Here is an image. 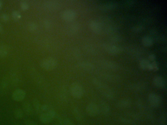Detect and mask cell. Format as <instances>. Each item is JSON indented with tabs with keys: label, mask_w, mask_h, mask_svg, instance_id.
<instances>
[{
	"label": "cell",
	"mask_w": 167,
	"mask_h": 125,
	"mask_svg": "<svg viewBox=\"0 0 167 125\" xmlns=\"http://www.w3.org/2000/svg\"><path fill=\"white\" fill-rule=\"evenodd\" d=\"M143 85L140 84H136L133 85L132 87L134 90H136V91H140L141 90H142L143 88Z\"/></svg>",
	"instance_id": "36"
},
{
	"label": "cell",
	"mask_w": 167,
	"mask_h": 125,
	"mask_svg": "<svg viewBox=\"0 0 167 125\" xmlns=\"http://www.w3.org/2000/svg\"><path fill=\"white\" fill-rule=\"evenodd\" d=\"M153 83L157 88H163L165 86V81L161 76H155L153 79Z\"/></svg>",
	"instance_id": "16"
},
{
	"label": "cell",
	"mask_w": 167,
	"mask_h": 125,
	"mask_svg": "<svg viewBox=\"0 0 167 125\" xmlns=\"http://www.w3.org/2000/svg\"><path fill=\"white\" fill-rule=\"evenodd\" d=\"M117 30V27L116 25H110L106 27L105 28V32L107 34H114V33Z\"/></svg>",
	"instance_id": "22"
},
{
	"label": "cell",
	"mask_w": 167,
	"mask_h": 125,
	"mask_svg": "<svg viewBox=\"0 0 167 125\" xmlns=\"http://www.w3.org/2000/svg\"><path fill=\"white\" fill-rule=\"evenodd\" d=\"M44 25L45 28H46V29H49L50 27H51V22L50 21L48 20H46L44 21Z\"/></svg>",
	"instance_id": "39"
},
{
	"label": "cell",
	"mask_w": 167,
	"mask_h": 125,
	"mask_svg": "<svg viewBox=\"0 0 167 125\" xmlns=\"http://www.w3.org/2000/svg\"><path fill=\"white\" fill-rule=\"evenodd\" d=\"M2 5H3V3H2V1H0V9H2Z\"/></svg>",
	"instance_id": "44"
},
{
	"label": "cell",
	"mask_w": 167,
	"mask_h": 125,
	"mask_svg": "<svg viewBox=\"0 0 167 125\" xmlns=\"http://www.w3.org/2000/svg\"><path fill=\"white\" fill-rule=\"evenodd\" d=\"M23 108L24 110V112L27 114H32L34 112V110L32 108V105L30 104L27 103V102H25L23 105Z\"/></svg>",
	"instance_id": "20"
},
{
	"label": "cell",
	"mask_w": 167,
	"mask_h": 125,
	"mask_svg": "<svg viewBox=\"0 0 167 125\" xmlns=\"http://www.w3.org/2000/svg\"><path fill=\"white\" fill-rule=\"evenodd\" d=\"M150 62L148 60L143 59L140 61L139 66L141 68L143 69H147L149 68Z\"/></svg>",
	"instance_id": "23"
},
{
	"label": "cell",
	"mask_w": 167,
	"mask_h": 125,
	"mask_svg": "<svg viewBox=\"0 0 167 125\" xmlns=\"http://www.w3.org/2000/svg\"><path fill=\"white\" fill-rule=\"evenodd\" d=\"M160 123L161 125H166V117L164 116L161 117L160 119Z\"/></svg>",
	"instance_id": "40"
},
{
	"label": "cell",
	"mask_w": 167,
	"mask_h": 125,
	"mask_svg": "<svg viewBox=\"0 0 167 125\" xmlns=\"http://www.w3.org/2000/svg\"><path fill=\"white\" fill-rule=\"evenodd\" d=\"M142 43L145 47H150L154 44V40L150 36H146L142 38Z\"/></svg>",
	"instance_id": "19"
},
{
	"label": "cell",
	"mask_w": 167,
	"mask_h": 125,
	"mask_svg": "<svg viewBox=\"0 0 167 125\" xmlns=\"http://www.w3.org/2000/svg\"><path fill=\"white\" fill-rule=\"evenodd\" d=\"M86 112L90 116L94 117L99 114L100 112L99 106L96 104L91 103L88 104L86 108Z\"/></svg>",
	"instance_id": "7"
},
{
	"label": "cell",
	"mask_w": 167,
	"mask_h": 125,
	"mask_svg": "<svg viewBox=\"0 0 167 125\" xmlns=\"http://www.w3.org/2000/svg\"><path fill=\"white\" fill-rule=\"evenodd\" d=\"M27 28L29 29V31H36L37 26L35 23H30L28 24Z\"/></svg>",
	"instance_id": "31"
},
{
	"label": "cell",
	"mask_w": 167,
	"mask_h": 125,
	"mask_svg": "<svg viewBox=\"0 0 167 125\" xmlns=\"http://www.w3.org/2000/svg\"><path fill=\"white\" fill-rule=\"evenodd\" d=\"M155 58H156V57H155V55L154 54H150L149 56V59L150 60H151V61H154Z\"/></svg>",
	"instance_id": "42"
},
{
	"label": "cell",
	"mask_w": 167,
	"mask_h": 125,
	"mask_svg": "<svg viewBox=\"0 0 167 125\" xmlns=\"http://www.w3.org/2000/svg\"><path fill=\"white\" fill-rule=\"evenodd\" d=\"M110 40L113 43L120 42L122 40V38L118 34H112L110 37Z\"/></svg>",
	"instance_id": "25"
},
{
	"label": "cell",
	"mask_w": 167,
	"mask_h": 125,
	"mask_svg": "<svg viewBox=\"0 0 167 125\" xmlns=\"http://www.w3.org/2000/svg\"><path fill=\"white\" fill-rule=\"evenodd\" d=\"M12 17L15 20H18L21 19V15L18 11H14L12 13Z\"/></svg>",
	"instance_id": "33"
},
{
	"label": "cell",
	"mask_w": 167,
	"mask_h": 125,
	"mask_svg": "<svg viewBox=\"0 0 167 125\" xmlns=\"http://www.w3.org/2000/svg\"><path fill=\"white\" fill-rule=\"evenodd\" d=\"M100 64L103 68H107V69H111L113 70H117L119 68V66L118 64L116 62L113 61L104 60L100 62Z\"/></svg>",
	"instance_id": "9"
},
{
	"label": "cell",
	"mask_w": 167,
	"mask_h": 125,
	"mask_svg": "<svg viewBox=\"0 0 167 125\" xmlns=\"http://www.w3.org/2000/svg\"><path fill=\"white\" fill-rule=\"evenodd\" d=\"M50 110L49 106L47 105H42L41 106L40 112H42V113H45L48 112Z\"/></svg>",
	"instance_id": "38"
},
{
	"label": "cell",
	"mask_w": 167,
	"mask_h": 125,
	"mask_svg": "<svg viewBox=\"0 0 167 125\" xmlns=\"http://www.w3.org/2000/svg\"><path fill=\"white\" fill-rule=\"evenodd\" d=\"M70 91L72 96L77 99L81 98L84 94V90L82 85L76 82L71 84Z\"/></svg>",
	"instance_id": "2"
},
{
	"label": "cell",
	"mask_w": 167,
	"mask_h": 125,
	"mask_svg": "<svg viewBox=\"0 0 167 125\" xmlns=\"http://www.w3.org/2000/svg\"><path fill=\"white\" fill-rule=\"evenodd\" d=\"M43 5L48 10H54L58 7V3L54 1H47L44 2Z\"/></svg>",
	"instance_id": "13"
},
{
	"label": "cell",
	"mask_w": 167,
	"mask_h": 125,
	"mask_svg": "<svg viewBox=\"0 0 167 125\" xmlns=\"http://www.w3.org/2000/svg\"><path fill=\"white\" fill-rule=\"evenodd\" d=\"M116 7V3L114 2H108L101 5L100 9L103 11H108L115 9Z\"/></svg>",
	"instance_id": "14"
},
{
	"label": "cell",
	"mask_w": 167,
	"mask_h": 125,
	"mask_svg": "<svg viewBox=\"0 0 167 125\" xmlns=\"http://www.w3.org/2000/svg\"><path fill=\"white\" fill-rule=\"evenodd\" d=\"M99 109L100 112L101 111L104 115H108L110 112L109 106L105 102H102L101 103Z\"/></svg>",
	"instance_id": "17"
},
{
	"label": "cell",
	"mask_w": 167,
	"mask_h": 125,
	"mask_svg": "<svg viewBox=\"0 0 167 125\" xmlns=\"http://www.w3.org/2000/svg\"><path fill=\"white\" fill-rule=\"evenodd\" d=\"M21 8L22 10H27L29 8V4L25 2H22L20 3Z\"/></svg>",
	"instance_id": "35"
},
{
	"label": "cell",
	"mask_w": 167,
	"mask_h": 125,
	"mask_svg": "<svg viewBox=\"0 0 167 125\" xmlns=\"http://www.w3.org/2000/svg\"><path fill=\"white\" fill-rule=\"evenodd\" d=\"M33 106L34 110L37 112H40L41 105L39 100L37 99H34L33 100Z\"/></svg>",
	"instance_id": "27"
},
{
	"label": "cell",
	"mask_w": 167,
	"mask_h": 125,
	"mask_svg": "<svg viewBox=\"0 0 167 125\" xmlns=\"http://www.w3.org/2000/svg\"></svg>",
	"instance_id": "45"
},
{
	"label": "cell",
	"mask_w": 167,
	"mask_h": 125,
	"mask_svg": "<svg viewBox=\"0 0 167 125\" xmlns=\"http://www.w3.org/2000/svg\"><path fill=\"white\" fill-rule=\"evenodd\" d=\"M7 84H8V83L7 80L4 79L3 80L1 84L0 85V92H3L7 90Z\"/></svg>",
	"instance_id": "28"
},
{
	"label": "cell",
	"mask_w": 167,
	"mask_h": 125,
	"mask_svg": "<svg viewBox=\"0 0 167 125\" xmlns=\"http://www.w3.org/2000/svg\"><path fill=\"white\" fill-rule=\"evenodd\" d=\"M14 115L16 118H22L23 116V112L22 110L18 108V109L15 110V112H14Z\"/></svg>",
	"instance_id": "29"
},
{
	"label": "cell",
	"mask_w": 167,
	"mask_h": 125,
	"mask_svg": "<svg viewBox=\"0 0 167 125\" xmlns=\"http://www.w3.org/2000/svg\"><path fill=\"white\" fill-rule=\"evenodd\" d=\"M73 112H74V114L76 119L78 120V121H81L82 119V114L77 108H74Z\"/></svg>",
	"instance_id": "26"
},
{
	"label": "cell",
	"mask_w": 167,
	"mask_h": 125,
	"mask_svg": "<svg viewBox=\"0 0 167 125\" xmlns=\"http://www.w3.org/2000/svg\"><path fill=\"white\" fill-rule=\"evenodd\" d=\"M63 125H74L73 122L69 118H64L62 120Z\"/></svg>",
	"instance_id": "34"
},
{
	"label": "cell",
	"mask_w": 167,
	"mask_h": 125,
	"mask_svg": "<svg viewBox=\"0 0 167 125\" xmlns=\"http://www.w3.org/2000/svg\"><path fill=\"white\" fill-rule=\"evenodd\" d=\"M148 99L150 105L154 108L160 106L161 103L160 96L156 93H150L148 96Z\"/></svg>",
	"instance_id": "6"
},
{
	"label": "cell",
	"mask_w": 167,
	"mask_h": 125,
	"mask_svg": "<svg viewBox=\"0 0 167 125\" xmlns=\"http://www.w3.org/2000/svg\"><path fill=\"white\" fill-rule=\"evenodd\" d=\"M79 66L83 69L90 71L94 69V66L92 64L89 62H82L79 64Z\"/></svg>",
	"instance_id": "18"
},
{
	"label": "cell",
	"mask_w": 167,
	"mask_h": 125,
	"mask_svg": "<svg viewBox=\"0 0 167 125\" xmlns=\"http://www.w3.org/2000/svg\"><path fill=\"white\" fill-rule=\"evenodd\" d=\"M9 53L7 47L4 45L0 46V58L5 57Z\"/></svg>",
	"instance_id": "24"
},
{
	"label": "cell",
	"mask_w": 167,
	"mask_h": 125,
	"mask_svg": "<svg viewBox=\"0 0 167 125\" xmlns=\"http://www.w3.org/2000/svg\"><path fill=\"white\" fill-rule=\"evenodd\" d=\"M25 125H38L37 124L32 121H27L25 123Z\"/></svg>",
	"instance_id": "41"
},
{
	"label": "cell",
	"mask_w": 167,
	"mask_h": 125,
	"mask_svg": "<svg viewBox=\"0 0 167 125\" xmlns=\"http://www.w3.org/2000/svg\"><path fill=\"white\" fill-rule=\"evenodd\" d=\"M131 105V101L128 98H125L120 100L117 104V106L119 108H128Z\"/></svg>",
	"instance_id": "15"
},
{
	"label": "cell",
	"mask_w": 167,
	"mask_h": 125,
	"mask_svg": "<svg viewBox=\"0 0 167 125\" xmlns=\"http://www.w3.org/2000/svg\"><path fill=\"white\" fill-rule=\"evenodd\" d=\"M103 47L107 53L113 55L118 54L122 51L121 47L113 44H103Z\"/></svg>",
	"instance_id": "5"
},
{
	"label": "cell",
	"mask_w": 167,
	"mask_h": 125,
	"mask_svg": "<svg viewBox=\"0 0 167 125\" xmlns=\"http://www.w3.org/2000/svg\"><path fill=\"white\" fill-rule=\"evenodd\" d=\"M61 16L64 21L71 22L76 18V13L74 10L72 9H66L63 11Z\"/></svg>",
	"instance_id": "8"
},
{
	"label": "cell",
	"mask_w": 167,
	"mask_h": 125,
	"mask_svg": "<svg viewBox=\"0 0 167 125\" xmlns=\"http://www.w3.org/2000/svg\"><path fill=\"white\" fill-rule=\"evenodd\" d=\"M58 65V62L53 58H47L41 62L40 66L43 68L50 70L54 69Z\"/></svg>",
	"instance_id": "3"
},
{
	"label": "cell",
	"mask_w": 167,
	"mask_h": 125,
	"mask_svg": "<svg viewBox=\"0 0 167 125\" xmlns=\"http://www.w3.org/2000/svg\"><path fill=\"white\" fill-rule=\"evenodd\" d=\"M3 31V27L2 25L0 24V33H2Z\"/></svg>",
	"instance_id": "43"
},
{
	"label": "cell",
	"mask_w": 167,
	"mask_h": 125,
	"mask_svg": "<svg viewBox=\"0 0 167 125\" xmlns=\"http://www.w3.org/2000/svg\"><path fill=\"white\" fill-rule=\"evenodd\" d=\"M56 116V112L54 110H50L45 113H42L40 115L39 119L43 124H48L53 120Z\"/></svg>",
	"instance_id": "4"
},
{
	"label": "cell",
	"mask_w": 167,
	"mask_h": 125,
	"mask_svg": "<svg viewBox=\"0 0 167 125\" xmlns=\"http://www.w3.org/2000/svg\"><path fill=\"white\" fill-rule=\"evenodd\" d=\"M0 18L2 21L4 22H7L9 20V16L7 14H2L0 16Z\"/></svg>",
	"instance_id": "37"
},
{
	"label": "cell",
	"mask_w": 167,
	"mask_h": 125,
	"mask_svg": "<svg viewBox=\"0 0 167 125\" xmlns=\"http://www.w3.org/2000/svg\"><path fill=\"white\" fill-rule=\"evenodd\" d=\"M100 76L107 81L111 82H117L120 79V77L118 75L110 74L108 73H101Z\"/></svg>",
	"instance_id": "12"
},
{
	"label": "cell",
	"mask_w": 167,
	"mask_h": 125,
	"mask_svg": "<svg viewBox=\"0 0 167 125\" xmlns=\"http://www.w3.org/2000/svg\"><path fill=\"white\" fill-rule=\"evenodd\" d=\"M90 29L96 33H100L102 30L101 25L98 21L92 20L89 23Z\"/></svg>",
	"instance_id": "11"
},
{
	"label": "cell",
	"mask_w": 167,
	"mask_h": 125,
	"mask_svg": "<svg viewBox=\"0 0 167 125\" xmlns=\"http://www.w3.org/2000/svg\"><path fill=\"white\" fill-rule=\"evenodd\" d=\"M144 27L142 25H136L132 27L133 32H140L143 30Z\"/></svg>",
	"instance_id": "30"
},
{
	"label": "cell",
	"mask_w": 167,
	"mask_h": 125,
	"mask_svg": "<svg viewBox=\"0 0 167 125\" xmlns=\"http://www.w3.org/2000/svg\"><path fill=\"white\" fill-rule=\"evenodd\" d=\"M93 84L101 92L102 94L108 99H112L114 97V93L111 88L100 80L94 78L92 80Z\"/></svg>",
	"instance_id": "1"
},
{
	"label": "cell",
	"mask_w": 167,
	"mask_h": 125,
	"mask_svg": "<svg viewBox=\"0 0 167 125\" xmlns=\"http://www.w3.org/2000/svg\"><path fill=\"white\" fill-rule=\"evenodd\" d=\"M25 91L21 89H17L12 93V99L15 101H21L25 98Z\"/></svg>",
	"instance_id": "10"
},
{
	"label": "cell",
	"mask_w": 167,
	"mask_h": 125,
	"mask_svg": "<svg viewBox=\"0 0 167 125\" xmlns=\"http://www.w3.org/2000/svg\"><path fill=\"white\" fill-rule=\"evenodd\" d=\"M158 69V68L157 62H155V61H154L153 62H152V63H150L148 69H149V70H156Z\"/></svg>",
	"instance_id": "32"
},
{
	"label": "cell",
	"mask_w": 167,
	"mask_h": 125,
	"mask_svg": "<svg viewBox=\"0 0 167 125\" xmlns=\"http://www.w3.org/2000/svg\"><path fill=\"white\" fill-rule=\"evenodd\" d=\"M120 121L121 123L126 125H131L134 123L135 121L130 118V116H121L120 117Z\"/></svg>",
	"instance_id": "21"
}]
</instances>
